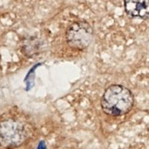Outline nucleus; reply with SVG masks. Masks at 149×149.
Here are the masks:
<instances>
[{
	"label": "nucleus",
	"mask_w": 149,
	"mask_h": 149,
	"mask_svg": "<svg viewBox=\"0 0 149 149\" xmlns=\"http://www.w3.org/2000/svg\"><path fill=\"white\" fill-rule=\"evenodd\" d=\"M127 15L146 19L149 17V0H124Z\"/></svg>",
	"instance_id": "4"
},
{
	"label": "nucleus",
	"mask_w": 149,
	"mask_h": 149,
	"mask_svg": "<svg viewBox=\"0 0 149 149\" xmlns=\"http://www.w3.org/2000/svg\"><path fill=\"white\" fill-rule=\"evenodd\" d=\"M134 102V95L129 89L122 85L113 84L105 90L101 99V105L106 114L119 116L130 111Z\"/></svg>",
	"instance_id": "1"
},
{
	"label": "nucleus",
	"mask_w": 149,
	"mask_h": 149,
	"mask_svg": "<svg viewBox=\"0 0 149 149\" xmlns=\"http://www.w3.org/2000/svg\"><path fill=\"white\" fill-rule=\"evenodd\" d=\"M41 49V42L37 37H31L23 41L22 52L28 57H32L38 54Z\"/></svg>",
	"instance_id": "5"
},
{
	"label": "nucleus",
	"mask_w": 149,
	"mask_h": 149,
	"mask_svg": "<svg viewBox=\"0 0 149 149\" xmlns=\"http://www.w3.org/2000/svg\"><path fill=\"white\" fill-rule=\"evenodd\" d=\"M46 143H45L43 141H41L40 142L38 145V147H37V149H46Z\"/></svg>",
	"instance_id": "6"
},
{
	"label": "nucleus",
	"mask_w": 149,
	"mask_h": 149,
	"mask_svg": "<svg viewBox=\"0 0 149 149\" xmlns=\"http://www.w3.org/2000/svg\"><path fill=\"white\" fill-rule=\"evenodd\" d=\"M26 137V130L20 122L10 119L0 123V141L3 143L19 144Z\"/></svg>",
	"instance_id": "3"
},
{
	"label": "nucleus",
	"mask_w": 149,
	"mask_h": 149,
	"mask_svg": "<svg viewBox=\"0 0 149 149\" xmlns=\"http://www.w3.org/2000/svg\"><path fill=\"white\" fill-rule=\"evenodd\" d=\"M93 37L92 26L86 21L72 23L66 32V39L70 47L74 49H84L91 43Z\"/></svg>",
	"instance_id": "2"
}]
</instances>
